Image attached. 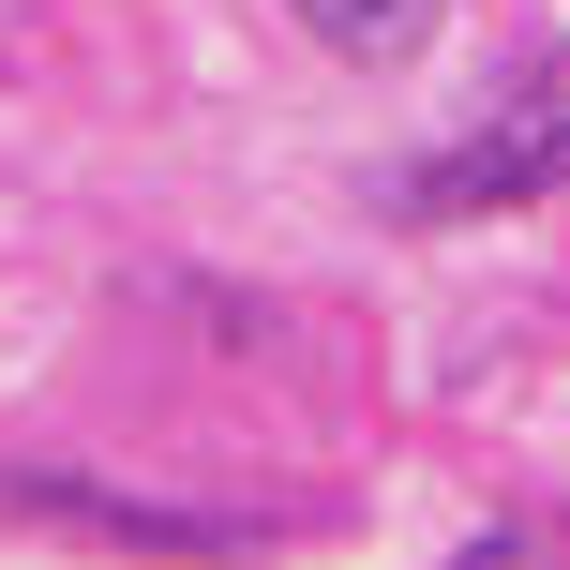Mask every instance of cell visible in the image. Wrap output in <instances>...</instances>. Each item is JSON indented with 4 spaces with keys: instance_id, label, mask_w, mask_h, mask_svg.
Returning <instances> with one entry per match:
<instances>
[{
    "instance_id": "6da1fadb",
    "label": "cell",
    "mask_w": 570,
    "mask_h": 570,
    "mask_svg": "<svg viewBox=\"0 0 570 570\" xmlns=\"http://www.w3.org/2000/svg\"><path fill=\"white\" fill-rule=\"evenodd\" d=\"M541 196H570V76H525L511 106H481L451 150L391 180L405 226H481V210H541Z\"/></svg>"
},
{
    "instance_id": "7a4b0ae2",
    "label": "cell",
    "mask_w": 570,
    "mask_h": 570,
    "mask_svg": "<svg viewBox=\"0 0 570 570\" xmlns=\"http://www.w3.org/2000/svg\"><path fill=\"white\" fill-rule=\"evenodd\" d=\"M0 511H30V525H90V541H180V556L240 541V525H210V511H150V495H90V481H0Z\"/></svg>"
},
{
    "instance_id": "3957f363",
    "label": "cell",
    "mask_w": 570,
    "mask_h": 570,
    "mask_svg": "<svg viewBox=\"0 0 570 570\" xmlns=\"http://www.w3.org/2000/svg\"><path fill=\"white\" fill-rule=\"evenodd\" d=\"M285 16H301V30H315L331 60H421L451 0H285Z\"/></svg>"
}]
</instances>
